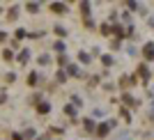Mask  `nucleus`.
<instances>
[{"mask_svg":"<svg viewBox=\"0 0 154 140\" xmlns=\"http://www.w3.org/2000/svg\"><path fill=\"white\" fill-rule=\"evenodd\" d=\"M145 60H154V44H145Z\"/></svg>","mask_w":154,"mask_h":140,"instance_id":"f257e3e1","label":"nucleus"},{"mask_svg":"<svg viewBox=\"0 0 154 140\" xmlns=\"http://www.w3.org/2000/svg\"><path fill=\"white\" fill-rule=\"evenodd\" d=\"M51 9H53L55 14H64V12H67V5H62V2H53Z\"/></svg>","mask_w":154,"mask_h":140,"instance_id":"f03ea898","label":"nucleus"},{"mask_svg":"<svg viewBox=\"0 0 154 140\" xmlns=\"http://www.w3.org/2000/svg\"><path fill=\"white\" fill-rule=\"evenodd\" d=\"M113 124H115V122H108V124H101V126L97 129V133H99V138H101V136H106V133H108V129H110Z\"/></svg>","mask_w":154,"mask_h":140,"instance_id":"7ed1b4c3","label":"nucleus"},{"mask_svg":"<svg viewBox=\"0 0 154 140\" xmlns=\"http://www.w3.org/2000/svg\"><path fill=\"white\" fill-rule=\"evenodd\" d=\"M138 73H140L143 83H147V78H150V71H147V67H145V65H140V67H138Z\"/></svg>","mask_w":154,"mask_h":140,"instance_id":"20e7f679","label":"nucleus"},{"mask_svg":"<svg viewBox=\"0 0 154 140\" xmlns=\"http://www.w3.org/2000/svg\"><path fill=\"white\" fill-rule=\"evenodd\" d=\"M101 62H104V65H108V67H110V65H113V58H110V55H104V58H101Z\"/></svg>","mask_w":154,"mask_h":140,"instance_id":"39448f33","label":"nucleus"},{"mask_svg":"<svg viewBox=\"0 0 154 140\" xmlns=\"http://www.w3.org/2000/svg\"><path fill=\"white\" fill-rule=\"evenodd\" d=\"M28 58H30V53H28V51H23V53H21V55H19V60H21V62H26V60H28Z\"/></svg>","mask_w":154,"mask_h":140,"instance_id":"423d86ee","label":"nucleus"},{"mask_svg":"<svg viewBox=\"0 0 154 140\" xmlns=\"http://www.w3.org/2000/svg\"><path fill=\"white\" fill-rule=\"evenodd\" d=\"M48 62H51L48 55H41V58H39V65H48Z\"/></svg>","mask_w":154,"mask_h":140,"instance_id":"0eeeda50","label":"nucleus"},{"mask_svg":"<svg viewBox=\"0 0 154 140\" xmlns=\"http://www.w3.org/2000/svg\"><path fill=\"white\" fill-rule=\"evenodd\" d=\"M48 110H51V106H48V104H41V106H39V113H48Z\"/></svg>","mask_w":154,"mask_h":140,"instance_id":"6e6552de","label":"nucleus"},{"mask_svg":"<svg viewBox=\"0 0 154 140\" xmlns=\"http://www.w3.org/2000/svg\"><path fill=\"white\" fill-rule=\"evenodd\" d=\"M55 32H58V35H67V30H64V28H62V25H55Z\"/></svg>","mask_w":154,"mask_h":140,"instance_id":"1a4fd4ad","label":"nucleus"},{"mask_svg":"<svg viewBox=\"0 0 154 140\" xmlns=\"http://www.w3.org/2000/svg\"><path fill=\"white\" fill-rule=\"evenodd\" d=\"M28 9H30V12H37V9H39V5H37V2H30V5H28Z\"/></svg>","mask_w":154,"mask_h":140,"instance_id":"9d476101","label":"nucleus"},{"mask_svg":"<svg viewBox=\"0 0 154 140\" xmlns=\"http://www.w3.org/2000/svg\"><path fill=\"white\" fill-rule=\"evenodd\" d=\"M58 80H60V83H64V80H67V73H64V71H60V73H58Z\"/></svg>","mask_w":154,"mask_h":140,"instance_id":"9b49d317","label":"nucleus"},{"mask_svg":"<svg viewBox=\"0 0 154 140\" xmlns=\"http://www.w3.org/2000/svg\"><path fill=\"white\" fill-rule=\"evenodd\" d=\"M92 126H94L92 119H85V129H88V131H92Z\"/></svg>","mask_w":154,"mask_h":140,"instance_id":"f8f14e48","label":"nucleus"},{"mask_svg":"<svg viewBox=\"0 0 154 140\" xmlns=\"http://www.w3.org/2000/svg\"><path fill=\"white\" fill-rule=\"evenodd\" d=\"M124 104H129V106H136V101H133L131 97H124Z\"/></svg>","mask_w":154,"mask_h":140,"instance_id":"ddd939ff","label":"nucleus"},{"mask_svg":"<svg viewBox=\"0 0 154 140\" xmlns=\"http://www.w3.org/2000/svg\"><path fill=\"white\" fill-rule=\"evenodd\" d=\"M69 73H74V76H78V69H76L74 65H69Z\"/></svg>","mask_w":154,"mask_h":140,"instance_id":"4468645a","label":"nucleus"},{"mask_svg":"<svg viewBox=\"0 0 154 140\" xmlns=\"http://www.w3.org/2000/svg\"><path fill=\"white\" fill-rule=\"evenodd\" d=\"M55 51H60V53L64 51V44H62V41H58V44H55Z\"/></svg>","mask_w":154,"mask_h":140,"instance_id":"2eb2a0df","label":"nucleus"},{"mask_svg":"<svg viewBox=\"0 0 154 140\" xmlns=\"http://www.w3.org/2000/svg\"><path fill=\"white\" fill-rule=\"evenodd\" d=\"M35 80H37V73H30V78H28V83H30V85H35Z\"/></svg>","mask_w":154,"mask_h":140,"instance_id":"dca6fc26","label":"nucleus"},{"mask_svg":"<svg viewBox=\"0 0 154 140\" xmlns=\"http://www.w3.org/2000/svg\"><path fill=\"white\" fill-rule=\"evenodd\" d=\"M12 140H21V136H19V133H14V136H12Z\"/></svg>","mask_w":154,"mask_h":140,"instance_id":"f3484780","label":"nucleus"},{"mask_svg":"<svg viewBox=\"0 0 154 140\" xmlns=\"http://www.w3.org/2000/svg\"><path fill=\"white\" fill-rule=\"evenodd\" d=\"M37 140H48V138H46V136H41V138H37Z\"/></svg>","mask_w":154,"mask_h":140,"instance_id":"a211bd4d","label":"nucleus"}]
</instances>
